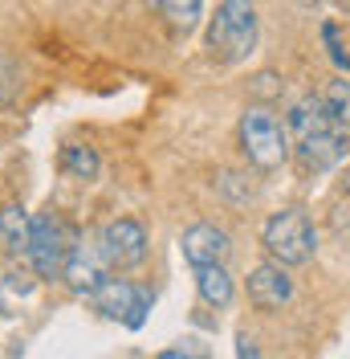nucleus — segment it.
<instances>
[{
    "label": "nucleus",
    "mask_w": 350,
    "mask_h": 359,
    "mask_svg": "<svg viewBox=\"0 0 350 359\" xmlns=\"http://www.w3.org/2000/svg\"><path fill=\"white\" fill-rule=\"evenodd\" d=\"M253 45H257V4L253 0H220L216 17L208 25V53L224 66H237L253 53Z\"/></svg>",
    "instance_id": "1"
},
{
    "label": "nucleus",
    "mask_w": 350,
    "mask_h": 359,
    "mask_svg": "<svg viewBox=\"0 0 350 359\" xmlns=\"http://www.w3.org/2000/svg\"><path fill=\"white\" fill-rule=\"evenodd\" d=\"M261 245L281 266H306L314 257V249H318V233H314V224L302 208H281L265 221Z\"/></svg>",
    "instance_id": "2"
},
{
    "label": "nucleus",
    "mask_w": 350,
    "mask_h": 359,
    "mask_svg": "<svg viewBox=\"0 0 350 359\" xmlns=\"http://www.w3.org/2000/svg\"><path fill=\"white\" fill-rule=\"evenodd\" d=\"M241 151L253 168L273 172L289 159V127L277 123V114L265 107H248L241 114Z\"/></svg>",
    "instance_id": "3"
},
{
    "label": "nucleus",
    "mask_w": 350,
    "mask_h": 359,
    "mask_svg": "<svg viewBox=\"0 0 350 359\" xmlns=\"http://www.w3.org/2000/svg\"><path fill=\"white\" fill-rule=\"evenodd\" d=\"M69 233L57 217H33V237H29V262L37 269V278H62L69 257Z\"/></svg>",
    "instance_id": "4"
},
{
    "label": "nucleus",
    "mask_w": 350,
    "mask_h": 359,
    "mask_svg": "<svg viewBox=\"0 0 350 359\" xmlns=\"http://www.w3.org/2000/svg\"><path fill=\"white\" fill-rule=\"evenodd\" d=\"M90 302L106 314V318H118V323H127V327H143V318L151 311V294L139 290L127 278H106L98 290L90 294Z\"/></svg>",
    "instance_id": "5"
},
{
    "label": "nucleus",
    "mask_w": 350,
    "mask_h": 359,
    "mask_svg": "<svg viewBox=\"0 0 350 359\" xmlns=\"http://www.w3.org/2000/svg\"><path fill=\"white\" fill-rule=\"evenodd\" d=\"M98 249H102V257H106V266L114 269H131L139 266L143 257H147V229L131 217H122V221H110L102 229V237H98Z\"/></svg>",
    "instance_id": "6"
},
{
    "label": "nucleus",
    "mask_w": 350,
    "mask_h": 359,
    "mask_svg": "<svg viewBox=\"0 0 350 359\" xmlns=\"http://www.w3.org/2000/svg\"><path fill=\"white\" fill-rule=\"evenodd\" d=\"M179 249H183V262L192 269L200 266H220V262H228V253H232V237L216 229V224H192L183 237H179Z\"/></svg>",
    "instance_id": "7"
},
{
    "label": "nucleus",
    "mask_w": 350,
    "mask_h": 359,
    "mask_svg": "<svg viewBox=\"0 0 350 359\" xmlns=\"http://www.w3.org/2000/svg\"><path fill=\"white\" fill-rule=\"evenodd\" d=\"M66 286L74 294H94L102 282H106V257L98 245H86V241H74L69 245V257H66V269H62Z\"/></svg>",
    "instance_id": "8"
},
{
    "label": "nucleus",
    "mask_w": 350,
    "mask_h": 359,
    "mask_svg": "<svg viewBox=\"0 0 350 359\" xmlns=\"http://www.w3.org/2000/svg\"><path fill=\"white\" fill-rule=\"evenodd\" d=\"M293 298V278L285 273L281 262H265L248 273V302L257 311H281Z\"/></svg>",
    "instance_id": "9"
},
{
    "label": "nucleus",
    "mask_w": 350,
    "mask_h": 359,
    "mask_svg": "<svg viewBox=\"0 0 350 359\" xmlns=\"http://www.w3.org/2000/svg\"><path fill=\"white\" fill-rule=\"evenodd\" d=\"M346 151H350V131H342L338 123L298 143V156L306 159V168H314V172H326V168H334V163L346 156Z\"/></svg>",
    "instance_id": "10"
},
{
    "label": "nucleus",
    "mask_w": 350,
    "mask_h": 359,
    "mask_svg": "<svg viewBox=\"0 0 350 359\" xmlns=\"http://www.w3.org/2000/svg\"><path fill=\"white\" fill-rule=\"evenodd\" d=\"M29 237H33V217L21 204H4L0 208V241L8 253H29Z\"/></svg>",
    "instance_id": "11"
},
{
    "label": "nucleus",
    "mask_w": 350,
    "mask_h": 359,
    "mask_svg": "<svg viewBox=\"0 0 350 359\" xmlns=\"http://www.w3.org/2000/svg\"><path fill=\"white\" fill-rule=\"evenodd\" d=\"M196 290H200V298H204L208 306H216V311H224V306L232 302V278H228L224 262H220V266H200L196 269Z\"/></svg>",
    "instance_id": "12"
},
{
    "label": "nucleus",
    "mask_w": 350,
    "mask_h": 359,
    "mask_svg": "<svg viewBox=\"0 0 350 359\" xmlns=\"http://www.w3.org/2000/svg\"><path fill=\"white\" fill-rule=\"evenodd\" d=\"M159 4V13L172 21V29H179V33H192L200 25V17H204V0H155Z\"/></svg>",
    "instance_id": "13"
},
{
    "label": "nucleus",
    "mask_w": 350,
    "mask_h": 359,
    "mask_svg": "<svg viewBox=\"0 0 350 359\" xmlns=\"http://www.w3.org/2000/svg\"><path fill=\"white\" fill-rule=\"evenodd\" d=\"M62 172L74 180H94L98 176V151L86 147V143H74L62 151Z\"/></svg>",
    "instance_id": "14"
},
{
    "label": "nucleus",
    "mask_w": 350,
    "mask_h": 359,
    "mask_svg": "<svg viewBox=\"0 0 350 359\" xmlns=\"http://www.w3.org/2000/svg\"><path fill=\"white\" fill-rule=\"evenodd\" d=\"M322 102H326L330 118L342 127V131H350V82L346 78H338V82H330L326 94H322Z\"/></svg>",
    "instance_id": "15"
},
{
    "label": "nucleus",
    "mask_w": 350,
    "mask_h": 359,
    "mask_svg": "<svg viewBox=\"0 0 350 359\" xmlns=\"http://www.w3.org/2000/svg\"><path fill=\"white\" fill-rule=\"evenodd\" d=\"M155 359H212V347L204 339L188 335V339H179V343H172V347H163Z\"/></svg>",
    "instance_id": "16"
},
{
    "label": "nucleus",
    "mask_w": 350,
    "mask_h": 359,
    "mask_svg": "<svg viewBox=\"0 0 350 359\" xmlns=\"http://www.w3.org/2000/svg\"><path fill=\"white\" fill-rule=\"evenodd\" d=\"M330 221H334V233H338V237H342V241L350 245V192H346V201H338V204H334Z\"/></svg>",
    "instance_id": "17"
},
{
    "label": "nucleus",
    "mask_w": 350,
    "mask_h": 359,
    "mask_svg": "<svg viewBox=\"0 0 350 359\" xmlns=\"http://www.w3.org/2000/svg\"><path fill=\"white\" fill-rule=\"evenodd\" d=\"M237 355L241 359H257V339L253 335H237Z\"/></svg>",
    "instance_id": "18"
},
{
    "label": "nucleus",
    "mask_w": 350,
    "mask_h": 359,
    "mask_svg": "<svg viewBox=\"0 0 350 359\" xmlns=\"http://www.w3.org/2000/svg\"><path fill=\"white\" fill-rule=\"evenodd\" d=\"M4 286H8V282H4V273H0V290H4ZM0 311H4V298H0Z\"/></svg>",
    "instance_id": "19"
},
{
    "label": "nucleus",
    "mask_w": 350,
    "mask_h": 359,
    "mask_svg": "<svg viewBox=\"0 0 350 359\" xmlns=\"http://www.w3.org/2000/svg\"><path fill=\"white\" fill-rule=\"evenodd\" d=\"M346 192H350V172H346Z\"/></svg>",
    "instance_id": "20"
}]
</instances>
